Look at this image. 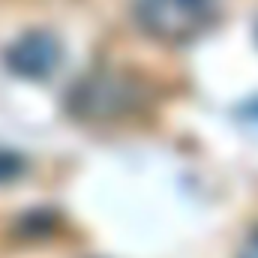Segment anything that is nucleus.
<instances>
[{
  "label": "nucleus",
  "instance_id": "obj_1",
  "mask_svg": "<svg viewBox=\"0 0 258 258\" xmlns=\"http://www.w3.org/2000/svg\"><path fill=\"white\" fill-rule=\"evenodd\" d=\"M219 18V0H135L138 27L165 45L192 42Z\"/></svg>",
  "mask_w": 258,
  "mask_h": 258
},
{
  "label": "nucleus",
  "instance_id": "obj_2",
  "mask_svg": "<svg viewBox=\"0 0 258 258\" xmlns=\"http://www.w3.org/2000/svg\"><path fill=\"white\" fill-rule=\"evenodd\" d=\"M141 102V84L114 69H99L81 78L69 93V111L81 120H114Z\"/></svg>",
  "mask_w": 258,
  "mask_h": 258
},
{
  "label": "nucleus",
  "instance_id": "obj_3",
  "mask_svg": "<svg viewBox=\"0 0 258 258\" xmlns=\"http://www.w3.org/2000/svg\"><path fill=\"white\" fill-rule=\"evenodd\" d=\"M60 57H63V48L48 30H30L6 48V66L15 75L33 78V81L48 78L60 66Z\"/></svg>",
  "mask_w": 258,
  "mask_h": 258
},
{
  "label": "nucleus",
  "instance_id": "obj_4",
  "mask_svg": "<svg viewBox=\"0 0 258 258\" xmlns=\"http://www.w3.org/2000/svg\"><path fill=\"white\" fill-rule=\"evenodd\" d=\"M21 171H24V159H21L15 150H6V147H0V183H9V180H15Z\"/></svg>",
  "mask_w": 258,
  "mask_h": 258
},
{
  "label": "nucleus",
  "instance_id": "obj_5",
  "mask_svg": "<svg viewBox=\"0 0 258 258\" xmlns=\"http://www.w3.org/2000/svg\"><path fill=\"white\" fill-rule=\"evenodd\" d=\"M237 258H258V231L249 234V240L243 243V249H240V255Z\"/></svg>",
  "mask_w": 258,
  "mask_h": 258
}]
</instances>
